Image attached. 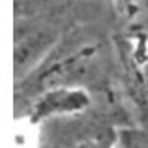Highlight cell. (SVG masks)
I'll return each mask as SVG.
<instances>
[{
    "instance_id": "obj_1",
    "label": "cell",
    "mask_w": 148,
    "mask_h": 148,
    "mask_svg": "<svg viewBox=\"0 0 148 148\" xmlns=\"http://www.w3.org/2000/svg\"><path fill=\"white\" fill-rule=\"evenodd\" d=\"M86 103V96L75 90H56L49 94L47 98L40 103V112L49 114V112H66L73 109H81Z\"/></svg>"
},
{
    "instance_id": "obj_2",
    "label": "cell",
    "mask_w": 148,
    "mask_h": 148,
    "mask_svg": "<svg viewBox=\"0 0 148 148\" xmlns=\"http://www.w3.org/2000/svg\"><path fill=\"white\" fill-rule=\"evenodd\" d=\"M118 148H148V135L141 131H127L120 137Z\"/></svg>"
},
{
    "instance_id": "obj_3",
    "label": "cell",
    "mask_w": 148,
    "mask_h": 148,
    "mask_svg": "<svg viewBox=\"0 0 148 148\" xmlns=\"http://www.w3.org/2000/svg\"><path fill=\"white\" fill-rule=\"evenodd\" d=\"M83 148H107V146L99 145V143H88V145H84Z\"/></svg>"
}]
</instances>
